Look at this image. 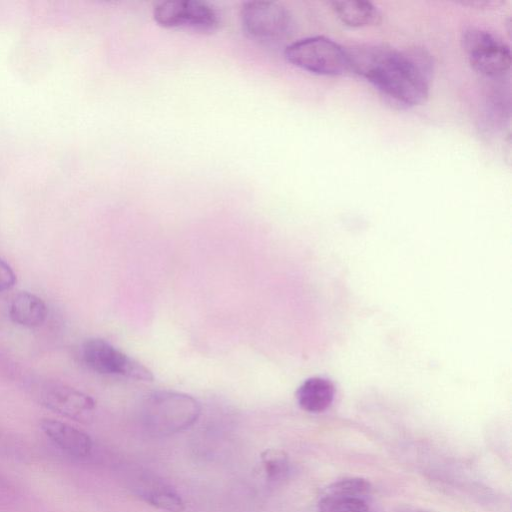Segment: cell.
Instances as JSON below:
<instances>
[{"label": "cell", "mask_w": 512, "mask_h": 512, "mask_svg": "<svg viewBox=\"0 0 512 512\" xmlns=\"http://www.w3.org/2000/svg\"><path fill=\"white\" fill-rule=\"evenodd\" d=\"M350 71L400 106L423 104L429 95L433 58L420 47L398 51L383 44L346 48Z\"/></svg>", "instance_id": "1"}, {"label": "cell", "mask_w": 512, "mask_h": 512, "mask_svg": "<svg viewBox=\"0 0 512 512\" xmlns=\"http://www.w3.org/2000/svg\"><path fill=\"white\" fill-rule=\"evenodd\" d=\"M200 413V403L191 395L161 390L143 399L140 421L148 433L165 437L189 429L198 420Z\"/></svg>", "instance_id": "2"}, {"label": "cell", "mask_w": 512, "mask_h": 512, "mask_svg": "<svg viewBox=\"0 0 512 512\" xmlns=\"http://www.w3.org/2000/svg\"><path fill=\"white\" fill-rule=\"evenodd\" d=\"M284 56L292 65L313 74L340 76L351 73L346 48L324 36L295 41L285 48Z\"/></svg>", "instance_id": "3"}, {"label": "cell", "mask_w": 512, "mask_h": 512, "mask_svg": "<svg viewBox=\"0 0 512 512\" xmlns=\"http://www.w3.org/2000/svg\"><path fill=\"white\" fill-rule=\"evenodd\" d=\"M240 20L244 32L262 44H277L286 40L293 27L290 12L272 1H248L242 5Z\"/></svg>", "instance_id": "4"}, {"label": "cell", "mask_w": 512, "mask_h": 512, "mask_svg": "<svg viewBox=\"0 0 512 512\" xmlns=\"http://www.w3.org/2000/svg\"><path fill=\"white\" fill-rule=\"evenodd\" d=\"M461 43L470 66L477 73L486 77H499L510 69V48L494 33L468 27L462 32Z\"/></svg>", "instance_id": "5"}, {"label": "cell", "mask_w": 512, "mask_h": 512, "mask_svg": "<svg viewBox=\"0 0 512 512\" xmlns=\"http://www.w3.org/2000/svg\"><path fill=\"white\" fill-rule=\"evenodd\" d=\"M85 365L103 375L123 376L139 381H152V371L111 343L100 338L87 339L81 347Z\"/></svg>", "instance_id": "6"}, {"label": "cell", "mask_w": 512, "mask_h": 512, "mask_svg": "<svg viewBox=\"0 0 512 512\" xmlns=\"http://www.w3.org/2000/svg\"><path fill=\"white\" fill-rule=\"evenodd\" d=\"M155 22L164 28H187L212 33L220 25L217 11L208 3L197 0H167L153 8Z\"/></svg>", "instance_id": "7"}, {"label": "cell", "mask_w": 512, "mask_h": 512, "mask_svg": "<svg viewBox=\"0 0 512 512\" xmlns=\"http://www.w3.org/2000/svg\"><path fill=\"white\" fill-rule=\"evenodd\" d=\"M35 400L43 407L79 423L92 421L96 403L88 394L57 381H44L32 387Z\"/></svg>", "instance_id": "8"}, {"label": "cell", "mask_w": 512, "mask_h": 512, "mask_svg": "<svg viewBox=\"0 0 512 512\" xmlns=\"http://www.w3.org/2000/svg\"><path fill=\"white\" fill-rule=\"evenodd\" d=\"M128 489L146 504L167 512H183L185 502L179 492L167 481L142 468H129L126 475Z\"/></svg>", "instance_id": "9"}, {"label": "cell", "mask_w": 512, "mask_h": 512, "mask_svg": "<svg viewBox=\"0 0 512 512\" xmlns=\"http://www.w3.org/2000/svg\"><path fill=\"white\" fill-rule=\"evenodd\" d=\"M43 434L62 452L74 458H86L93 450V441L84 431L59 420L40 421Z\"/></svg>", "instance_id": "10"}, {"label": "cell", "mask_w": 512, "mask_h": 512, "mask_svg": "<svg viewBox=\"0 0 512 512\" xmlns=\"http://www.w3.org/2000/svg\"><path fill=\"white\" fill-rule=\"evenodd\" d=\"M48 309L44 301L30 292L16 294L10 303L9 316L17 325L26 328L41 326L47 318Z\"/></svg>", "instance_id": "11"}, {"label": "cell", "mask_w": 512, "mask_h": 512, "mask_svg": "<svg viewBox=\"0 0 512 512\" xmlns=\"http://www.w3.org/2000/svg\"><path fill=\"white\" fill-rule=\"evenodd\" d=\"M332 9L337 18L346 26L359 28L378 25L382 20L379 9L369 1H333Z\"/></svg>", "instance_id": "12"}, {"label": "cell", "mask_w": 512, "mask_h": 512, "mask_svg": "<svg viewBox=\"0 0 512 512\" xmlns=\"http://www.w3.org/2000/svg\"><path fill=\"white\" fill-rule=\"evenodd\" d=\"M335 389L332 382L321 377H312L304 381L296 391L299 406L312 413L326 410L333 402Z\"/></svg>", "instance_id": "13"}, {"label": "cell", "mask_w": 512, "mask_h": 512, "mask_svg": "<svg viewBox=\"0 0 512 512\" xmlns=\"http://www.w3.org/2000/svg\"><path fill=\"white\" fill-rule=\"evenodd\" d=\"M368 498L325 490L318 502L319 512H369Z\"/></svg>", "instance_id": "14"}, {"label": "cell", "mask_w": 512, "mask_h": 512, "mask_svg": "<svg viewBox=\"0 0 512 512\" xmlns=\"http://www.w3.org/2000/svg\"><path fill=\"white\" fill-rule=\"evenodd\" d=\"M266 479L277 482L287 477L290 471L289 457L285 451L277 448L264 450L260 455Z\"/></svg>", "instance_id": "15"}, {"label": "cell", "mask_w": 512, "mask_h": 512, "mask_svg": "<svg viewBox=\"0 0 512 512\" xmlns=\"http://www.w3.org/2000/svg\"><path fill=\"white\" fill-rule=\"evenodd\" d=\"M326 490L368 498L371 494L372 486L366 479L352 477L338 480L328 486Z\"/></svg>", "instance_id": "16"}, {"label": "cell", "mask_w": 512, "mask_h": 512, "mask_svg": "<svg viewBox=\"0 0 512 512\" xmlns=\"http://www.w3.org/2000/svg\"><path fill=\"white\" fill-rule=\"evenodd\" d=\"M16 283V275L8 263L0 259V293L10 290Z\"/></svg>", "instance_id": "17"}]
</instances>
